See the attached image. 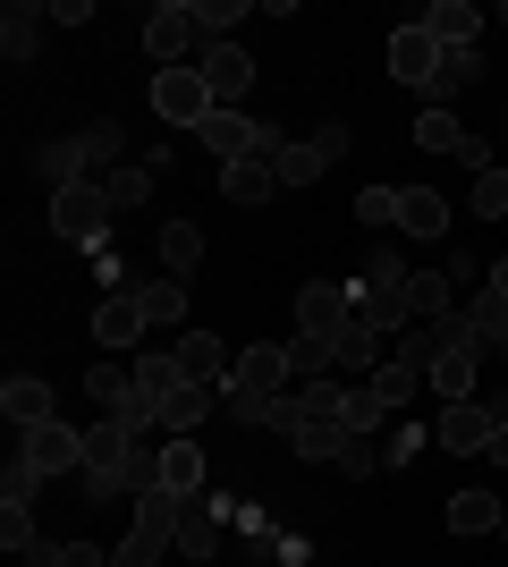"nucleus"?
<instances>
[{"label": "nucleus", "mask_w": 508, "mask_h": 567, "mask_svg": "<svg viewBox=\"0 0 508 567\" xmlns=\"http://www.w3.org/2000/svg\"><path fill=\"white\" fill-rule=\"evenodd\" d=\"M289 450L314 457V466H339V457L356 450V432H348V390H339V381H305L289 399Z\"/></svg>", "instance_id": "1"}, {"label": "nucleus", "mask_w": 508, "mask_h": 567, "mask_svg": "<svg viewBox=\"0 0 508 567\" xmlns=\"http://www.w3.org/2000/svg\"><path fill=\"white\" fill-rule=\"evenodd\" d=\"M178 517H187V499H178V492H136V525L120 534L111 567H162L169 550H178Z\"/></svg>", "instance_id": "2"}, {"label": "nucleus", "mask_w": 508, "mask_h": 567, "mask_svg": "<svg viewBox=\"0 0 508 567\" xmlns=\"http://www.w3.org/2000/svg\"><path fill=\"white\" fill-rule=\"evenodd\" d=\"M289 390V348L280 339H255V348H238V364H229V381H220V415L238 424L246 406H263Z\"/></svg>", "instance_id": "3"}, {"label": "nucleus", "mask_w": 508, "mask_h": 567, "mask_svg": "<svg viewBox=\"0 0 508 567\" xmlns=\"http://www.w3.org/2000/svg\"><path fill=\"white\" fill-rule=\"evenodd\" d=\"M145 51L162 60V69H187V51L204 60V51H212V34H204V0H153V9H145Z\"/></svg>", "instance_id": "4"}, {"label": "nucleus", "mask_w": 508, "mask_h": 567, "mask_svg": "<svg viewBox=\"0 0 508 567\" xmlns=\"http://www.w3.org/2000/svg\"><path fill=\"white\" fill-rule=\"evenodd\" d=\"M111 187L102 178H76V187H51V229L69 237V246H85V255H102V237H111Z\"/></svg>", "instance_id": "5"}, {"label": "nucleus", "mask_w": 508, "mask_h": 567, "mask_svg": "<svg viewBox=\"0 0 508 567\" xmlns=\"http://www.w3.org/2000/svg\"><path fill=\"white\" fill-rule=\"evenodd\" d=\"M120 144H127L120 127H111V118H94L85 136H60V144H43V162H34V169H43L51 187H76V178H85V169H94V162H111Z\"/></svg>", "instance_id": "6"}, {"label": "nucleus", "mask_w": 508, "mask_h": 567, "mask_svg": "<svg viewBox=\"0 0 508 567\" xmlns=\"http://www.w3.org/2000/svg\"><path fill=\"white\" fill-rule=\"evenodd\" d=\"M18 466L25 474H85V432L76 424H34V432H18Z\"/></svg>", "instance_id": "7"}, {"label": "nucleus", "mask_w": 508, "mask_h": 567, "mask_svg": "<svg viewBox=\"0 0 508 567\" xmlns=\"http://www.w3.org/2000/svg\"><path fill=\"white\" fill-rule=\"evenodd\" d=\"M195 144H204V153H212V162L229 169V162H255V153H271L280 136H271L263 118H246V111H212L204 127H195Z\"/></svg>", "instance_id": "8"}, {"label": "nucleus", "mask_w": 508, "mask_h": 567, "mask_svg": "<svg viewBox=\"0 0 508 567\" xmlns=\"http://www.w3.org/2000/svg\"><path fill=\"white\" fill-rule=\"evenodd\" d=\"M153 111H162L169 127H204L220 102H212V85H204V69H162L153 76Z\"/></svg>", "instance_id": "9"}, {"label": "nucleus", "mask_w": 508, "mask_h": 567, "mask_svg": "<svg viewBox=\"0 0 508 567\" xmlns=\"http://www.w3.org/2000/svg\"><path fill=\"white\" fill-rule=\"evenodd\" d=\"M339 153H348V127L331 118V127H322V136H305V144H271V169H280V187H314Z\"/></svg>", "instance_id": "10"}, {"label": "nucleus", "mask_w": 508, "mask_h": 567, "mask_svg": "<svg viewBox=\"0 0 508 567\" xmlns=\"http://www.w3.org/2000/svg\"><path fill=\"white\" fill-rule=\"evenodd\" d=\"M153 331V306H145V288H120V297H102L94 306V348H136V339Z\"/></svg>", "instance_id": "11"}, {"label": "nucleus", "mask_w": 508, "mask_h": 567, "mask_svg": "<svg viewBox=\"0 0 508 567\" xmlns=\"http://www.w3.org/2000/svg\"><path fill=\"white\" fill-rule=\"evenodd\" d=\"M440 390V406H466V399H484V339H466V348H440L433 355V373H424Z\"/></svg>", "instance_id": "12"}, {"label": "nucleus", "mask_w": 508, "mask_h": 567, "mask_svg": "<svg viewBox=\"0 0 508 567\" xmlns=\"http://www.w3.org/2000/svg\"><path fill=\"white\" fill-rule=\"evenodd\" d=\"M348 322H356V297H348V288H331V280L297 288V331L305 339H339Z\"/></svg>", "instance_id": "13"}, {"label": "nucleus", "mask_w": 508, "mask_h": 567, "mask_svg": "<svg viewBox=\"0 0 508 567\" xmlns=\"http://www.w3.org/2000/svg\"><path fill=\"white\" fill-rule=\"evenodd\" d=\"M390 76H398V85H415V94H433V76H440V43L424 34V25H398V34H390Z\"/></svg>", "instance_id": "14"}, {"label": "nucleus", "mask_w": 508, "mask_h": 567, "mask_svg": "<svg viewBox=\"0 0 508 567\" xmlns=\"http://www.w3.org/2000/svg\"><path fill=\"white\" fill-rule=\"evenodd\" d=\"M195 69H204V85H212V102L229 111V102L255 85V51H246V43H212L204 60H195Z\"/></svg>", "instance_id": "15"}, {"label": "nucleus", "mask_w": 508, "mask_h": 567, "mask_svg": "<svg viewBox=\"0 0 508 567\" xmlns=\"http://www.w3.org/2000/svg\"><path fill=\"white\" fill-rule=\"evenodd\" d=\"M220 534H229V508H220L212 492H195L187 517H178V550H187V559H220Z\"/></svg>", "instance_id": "16"}, {"label": "nucleus", "mask_w": 508, "mask_h": 567, "mask_svg": "<svg viewBox=\"0 0 508 567\" xmlns=\"http://www.w3.org/2000/svg\"><path fill=\"white\" fill-rule=\"evenodd\" d=\"M491 432H500V415H491L484 399H466V406H440V450L475 457V450H491Z\"/></svg>", "instance_id": "17"}, {"label": "nucleus", "mask_w": 508, "mask_h": 567, "mask_svg": "<svg viewBox=\"0 0 508 567\" xmlns=\"http://www.w3.org/2000/svg\"><path fill=\"white\" fill-rule=\"evenodd\" d=\"M0 415H9L18 432H34V424H60V399H51V381L9 373V390H0Z\"/></svg>", "instance_id": "18"}, {"label": "nucleus", "mask_w": 508, "mask_h": 567, "mask_svg": "<svg viewBox=\"0 0 508 567\" xmlns=\"http://www.w3.org/2000/svg\"><path fill=\"white\" fill-rule=\"evenodd\" d=\"M85 399H94L102 415H145V399H136V364H85Z\"/></svg>", "instance_id": "19"}, {"label": "nucleus", "mask_w": 508, "mask_h": 567, "mask_svg": "<svg viewBox=\"0 0 508 567\" xmlns=\"http://www.w3.org/2000/svg\"><path fill=\"white\" fill-rule=\"evenodd\" d=\"M415 25H424V34H433L440 51H466L475 34H484V9H466V0H433V9H424Z\"/></svg>", "instance_id": "20"}, {"label": "nucleus", "mask_w": 508, "mask_h": 567, "mask_svg": "<svg viewBox=\"0 0 508 567\" xmlns=\"http://www.w3.org/2000/svg\"><path fill=\"white\" fill-rule=\"evenodd\" d=\"M220 195H229V204H246V213H255V204H271V195H280V169H271V153H255V162H229V169H220Z\"/></svg>", "instance_id": "21"}, {"label": "nucleus", "mask_w": 508, "mask_h": 567, "mask_svg": "<svg viewBox=\"0 0 508 567\" xmlns=\"http://www.w3.org/2000/svg\"><path fill=\"white\" fill-rule=\"evenodd\" d=\"M178 390H187L178 355H162V348H153V355H136V399H145V415H153V424H162V406L178 399Z\"/></svg>", "instance_id": "22"}, {"label": "nucleus", "mask_w": 508, "mask_h": 567, "mask_svg": "<svg viewBox=\"0 0 508 567\" xmlns=\"http://www.w3.org/2000/svg\"><path fill=\"white\" fill-rule=\"evenodd\" d=\"M162 492H178V499L212 492V466H204V441H169V450H162Z\"/></svg>", "instance_id": "23"}, {"label": "nucleus", "mask_w": 508, "mask_h": 567, "mask_svg": "<svg viewBox=\"0 0 508 567\" xmlns=\"http://www.w3.org/2000/svg\"><path fill=\"white\" fill-rule=\"evenodd\" d=\"M43 18H51V9L9 0V9H0V51H9V60H34V51H43Z\"/></svg>", "instance_id": "24"}, {"label": "nucleus", "mask_w": 508, "mask_h": 567, "mask_svg": "<svg viewBox=\"0 0 508 567\" xmlns=\"http://www.w3.org/2000/svg\"><path fill=\"white\" fill-rule=\"evenodd\" d=\"M169 355H178V373L204 381V390H212V381H229V373H220L229 355H220V339H212V331H178V348H169Z\"/></svg>", "instance_id": "25"}, {"label": "nucleus", "mask_w": 508, "mask_h": 567, "mask_svg": "<svg viewBox=\"0 0 508 567\" xmlns=\"http://www.w3.org/2000/svg\"><path fill=\"white\" fill-rule=\"evenodd\" d=\"M407 255H398V246H373V262H364V280L348 288V297H407Z\"/></svg>", "instance_id": "26"}, {"label": "nucleus", "mask_w": 508, "mask_h": 567, "mask_svg": "<svg viewBox=\"0 0 508 567\" xmlns=\"http://www.w3.org/2000/svg\"><path fill=\"white\" fill-rule=\"evenodd\" d=\"M449 534H508V508L491 492H458L449 499Z\"/></svg>", "instance_id": "27"}, {"label": "nucleus", "mask_w": 508, "mask_h": 567, "mask_svg": "<svg viewBox=\"0 0 508 567\" xmlns=\"http://www.w3.org/2000/svg\"><path fill=\"white\" fill-rule=\"evenodd\" d=\"M449 229V204H440L433 187H407L398 195V237H440Z\"/></svg>", "instance_id": "28"}, {"label": "nucleus", "mask_w": 508, "mask_h": 567, "mask_svg": "<svg viewBox=\"0 0 508 567\" xmlns=\"http://www.w3.org/2000/svg\"><path fill=\"white\" fill-rule=\"evenodd\" d=\"M364 390H373V399H382L390 415H398V406H407L415 390H424V364H407V355H390V364H382L373 381H364Z\"/></svg>", "instance_id": "29"}, {"label": "nucleus", "mask_w": 508, "mask_h": 567, "mask_svg": "<svg viewBox=\"0 0 508 567\" xmlns=\"http://www.w3.org/2000/svg\"><path fill=\"white\" fill-rule=\"evenodd\" d=\"M162 262H169V280H187L195 262H204V229H195V220H169L162 229Z\"/></svg>", "instance_id": "30"}, {"label": "nucleus", "mask_w": 508, "mask_h": 567, "mask_svg": "<svg viewBox=\"0 0 508 567\" xmlns=\"http://www.w3.org/2000/svg\"><path fill=\"white\" fill-rule=\"evenodd\" d=\"M415 144H424V153H466L475 136H466L458 118H449V111L433 102V111H415Z\"/></svg>", "instance_id": "31"}, {"label": "nucleus", "mask_w": 508, "mask_h": 567, "mask_svg": "<svg viewBox=\"0 0 508 567\" xmlns=\"http://www.w3.org/2000/svg\"><path fill=\"white\" fill-rule=\"evenodd\" d=\"M331 364H356V373L373 381V373H382V339L364 331V322H348V331L331 339Z\"/></svg>", "instance_id": "32"}, {"label": "nucleus", "mask_w": 508, "mask_h": 567, "mask_svg": "<svg viewBox=\"0 0 508 567\" xmlns=\"http://www.w3.org/2000/svg\"><path fill=\"white\" fill-rule=\"evenodd\" d=\"M153 178H162V162H120L102 187H111V204L127 213V204H145V195H153Z\"/></svg>", "instance_id": "33"}, {"label": "nucleus", "mask_w": 508, "mask_h": 567, "mask_svg": "<svg viewBox=\"0 0 508 567\" xmlns=\"http://www.w3.org/2000/svg\"><path fill=\"white\" fill-rule=\"evenodd\" d=\"M466 85H484V51H475V43H466V51H440L433 94H466Z\"/></svg>", "instance_id": "34"}, {"label": "nucleus", "mask_w": 508, "mask_h": 567, "mask_svg": "<svg viewBox=\"0 0 508 567\" xmlns=\"http://www.w3.org/2000/svg\"><path fill=\"white\" fill-rule=\"evenodd\" d=\"M466 322H475V339H484L491 355L508 348V297H491V288H484V297H475V306H466Z\"/></svg>", "instance_id": "35"}, {"label": "nucleus", "mask_w": 508, "mask_h": 567, "mask_svg": "<svg viewBox=\"0 0 508 567\" xmlns=\"http://www.w3.org/2000/svg\"><path fill=\"white\" fill-rule=\"evenodd\" d=\"M407 313H415V322L449 313V271H415V280H407Z\"/></svg>", "instance_id": "36"}, {"label": "nucleus", "mask_w": 508, "mask_h": 567, "mask_svg": "<svg viewBox=\"0 0 508 567\" xmlns=\"http://www.w3.org/2000/svg\"><path fill=\"white\" fill-rule=\"evenodd\" d=\"M34 499H0V550H34Z\"/></svg>", "instance_id": "37"}, {"label": "nucleus", "mask_w": 508, "mask_h": 567, "mask_svg": "<svg viewBox=\"0 0 508 567\" xmlns=\"http://www.w3.org/2000/svg\"><path fill=\"white\" fill-rule=\"evenodd\" d=\"M398 195H407V187H364L356 220H364V229H398Z\"/></svg>", "instance_id": "38"}, {"label": "nucleus", "mask_w": 508, "mask_h": 567, "mask_svg": "<svg viewBox=\"0 0 508 567\" xmlns=\"http://www.w3.org/2000/svg\"><path fill=\"white\" fill-rule=\"evenodd\" d=\"M145 306H153V322H187V280H145Z\"/></svg>", "instance_id": "39"}, {"label": "nucleus", "mask_w": 508, "mask_h": 567, "mask_svg": "<svg viewBox=\"0 0 508 567\" xmlns=\"http://www.w3.org/2000/svg\"><path fill=\"white\" fill-rule=\"evenodd\" d=\"M382 424H390V406H382V399H373V390L356 381V390H348V432L364 441V432H382Z\"/></svg>", "instance_id": "40"}, {"label": "nucleus", "mask_w": 508, "mask_h": 567, "mask_svg": "<svg viewBox=\"0 0 508 567\" xmlns=\"http://www.w3.org/2000/svg\"><path fill=\"white\" fill-rule=\"evenodd\" d=\"M322 364H331V339H305V331H297V339H289V373L322 381Z\"/></svg>", "instance_id": "41"}, {"label": "nucleus", "mask_w": 508, "mask_h": 567, "mask_svg": "<svg viewBox=\"0 0 508 567\" xmlns=\"http://www.w3.org/2000/svg\"><path fill=\"white\" fill-rule=\"evenodd\" d=\"M475 213H484V220L508 213V169H484V178H475Z\"/></svg>", "instance_id": "42"}, {"label": "nucleus", "mask_w": 508, "mask_h": 567, "mask_svg": "<svg viewBox=\"0 0 508 567\" xmlns=\"http://www.w3.org/2000/svg\"><path fill=\"white\" fill-rule=\"evenodd\" d=\"M238 18H246V0H204V34H212V43H229Z\"/></svg>", "instance_id": "43"}, {"label": "nucleus", "mask_w": 508, "mask_h": 567, "mask_svg": "<svg viewBox=\"0 0 508 567\" xmlns=\"http://www.w3.org/2000/svg\"><path fill=\"white\" fill-rule=\"evenodd\" d=\"M415 450H424V424H398V432L382 441V466H407Z\"/></svg>", "instance_id": "44"}, {"label": "nucleus", "mask_w": 508, "mask_h": 567, "mask_svg": "<svg viewBox=\"0 0 508 567\" xmlns=\"http://www.w3.org/2000/svg\"><path fill=\"white\" fill-rule=\"evenodd\" d=\"M60 567H111V550L102 543H60Z\"/></svg>", "instance_id": "45"}, {"label": "nucleus", "mask_w": 508, "mask_h": 567, "mask_svg": "<svg viewBox=\"0 0 508 567\" xmlns=\"http://www.w3.org/2000/svg\"><path fill=\"white\" fill-rule=\"evenodd\" d=\"M491 466H508V424H500V432H491Z\"/></svg>", "instance_id": "46"}, {"label": "nucleus", "mask_w": 508, "mask_h": 567, "mask_svg": "<svg viewBox=\"0 0 508 567\" xmlns=\"http://www.w3.org/2000/svg\"><path fill=\"white\" fill-rule=\"evenodd\" d=\"M491 297H508V262H491Z\"/></svg>", "instance_id": "47"}, {"label": "nucleus", "mask_w": 508, "mask_h": 567, "mask_svg": "<svg viewBox=\"0 0 508 567\" xmlns=\"http://www.w3.org/2000/svg\"><path fill=\"white\" fill-rule=\"evenodd\" d=\"M500 364H508V348H500Z\"/></svg>", "instance_id": "48"}, {"label": "nucleus", "mask_w": 508, "mask_h": 567, "mask_svg": "<svg viewBox=\"0 0 508 567\" xmlns=\"http://www.w3.org/2000/svg\"><path fill=\"white\" fill-rule=\"evenodd\" d=\"M500 111H508V102H500Z\"/></svg>", "instance_id": "49"}]
</instances>
